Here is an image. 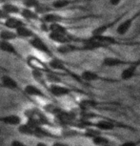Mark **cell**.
I'll return each mask as SVG.
<instances>
[{
    "mask_svg": "<svg viewBox=\"0 0 140 146\" xmlns=\"http://www.w3.org/2000/svg\"><path fill=\"white\" fill-rule=\"evenodd\" d=\"M52 146H72V145H69V144H67V143L61 142V141H54Z\"/></svg>",
    "mask_w": 140,
    "mask_h": 146,
    "instance_id": "cell-32",
    "label": "cell"
},
{
    "mask_svg": "<svg viewBox=\"0 0 140 146\" xmlns=\"http://www.w3.org/2000/svg\"><path fill=\"white\" fill-rule=\"evenodd\" d=\"M25 62L27 63L28 67L31 69V70H36V71H41L43 73H47V72L51 71V69L49 68V66L47 63H45L43 60H41L38 57L32 56V54H29V56H26V58L24 59Z\"/></svg>",
    "mask_w": 140,
    "mask_h": 146,
    "instance_id": "cell-8",
    "label": "cell"
},
{
    "mask_svg": "<svg viewBox=\"0 0 140 146\" xmlns=\"http://www.w3.org/2000/svg\"><path fill=\"white\" fill-rule=\"evenodd\" d=\"M47 90L54 98H63V96H71L75 91H77L73 88L65 86L62 83H51L47 88Z\"/></svg>",
    "mask_w": 140,
    "mask_h": 146,
    "instance_id": "cell-5",
    "label": "cell"
},
{
    "mask_svg": "<svg viewBox=\"0 0 140 146\" xmlns=\"http://www.w3.org/2000/svg\"><path fill=\"white\" fill-rule=\"evenodd\" d=\"M140 145V139L137 140H128L121 143L119 146H139Z\"/></svg>",
    "mask_w": 140,
    "mask_h": 146,
    "instance_id": "cell-28",
    "label": "cell"
},
{
    "mask_svg": "<svg viewBox=\"0 0 140 146\" xmlns=\"http://www.w3.org/2000/svg\"><path fill=\"white\" fill-rule=\"evenodd\" d=\"M29 45L32 47V49H34L35 51L39 52V53L46 54L48 56L53 57V52L50 49V47L47 45V43L44 41L42 38L39 37L38 35H34V37L30 38L28 40Z\"/></svg>",
    "mask_w": 140,
    "mask_h": 146,
    "instance_id": "cell-6",
    "label": "cell"
},
{
    "mask_svg": "<svg viewBox=\"0 0 140 146\" xmlns=\"http://www.w3.org/2000/svg\"><path fill=\"white\" fill-rule=\"evenodd\" d=\"M102 134H103L102 131H100L99 129L93 127V126H92V127H88L85 129V130L82 131V137H87V139H92V137L98 136V135H102Z\"/></svg>",
    "mask_w": 140,
    "mask_h": 146,
    "instance_id": "cell-24",
    "label": "cell"
},
{
    "mask_svg": "<svg viewBox=\"0 0 140 146\" xmlns=\"http://www.w3.org/2000/svg\"><path fill=\"white\" fill-rule=\"evenodd\" d=\"M18 36L16 35L15 31L10 29H3L0 30V40L3 41H13L15 39H17Z\"/></svg>",
    "mask_w": 140,
    "mask_h": 146,
    "instance_id": "cell-21",
    "label": "cell"
},
{
    "mask_svg": "<svg viewBox=\"0 0 140 146\" xmlns=\"http://www.w3.org/2000/svg\"><path fill=\"white\" fill-rule=\"evenodd\" d=\"M122 0H109V4L111 6H114V7H116L121 3Z\"/></svg>",
    "mask_w": 140,
    "mask_h": 146,
    "instance_id": "cell-31",
    "label": "cell"
},
{
    "mask_svg": "<svg viewBox=\"0 0 140 146\" xmlns=\"http://www.w3.org/2000/svg\"><path fill=\"white\" fill-rule=\"evenodd\" d=\"M0 89H4V88H3V85H2L1 82H0Z\"/></svg>",
    "mask_w": 140,
    "mask_h": 146,
    "instance_id": "cell-36",
    "label": "cell"
},
{
    "mask_svg": "<svg viewBox=\"0 0 140 146\" xmlns=\"http://www.w3.org/2000/svg\"><path fill=\"white\" fill-rule=\"evenodd\" d=\"M0 51L3 52V53H5V54H10V56L17 57V58L21 59V60H24L22 54L19 53L17 48H16V47L12 43V41L0 40Z\"/></svg>",
    "mask_w": 140,
    "mask_h": 146,
    "instance_id": "cell-13",
    "label": "cell"
},
{
    "mask_svg": "<svg viewBox=\"0 0 140 146\" xmlns=\"http://www.w3.org/2000/svg\"><path fill=\"white\" fill-rule=\"evenodd\" d=\"M11 146H29L27 145L26 143L22 142L21 140H18V139H13L12 142H11Z\"/></svg>",
    "mask_w": 140,
    "mask_h": 146,
    "instance_id": "cell-29",
    "label": "cell"
},
{
    "mask_svg": "<svg viewBox=\"0 0 140 146\" xmlns=\"http://www.w3.org/2000/svg\"><path fill=\"white\" fill-rule=\"evenodd\" d=\"M0 70H2V71H5V72H7V69L3 68V67H2V66H0Z\"/></svg>",
    "mask_w": 140,
    "mask_h": 146,
    "instance_id": "cell-35",
    "label": "cell"
},
{
    "mask_svg": "<svg viewBox=\"0 0 140 146\" xmlns=\"http://www.w3.org/2000/svg\"><path fill=\"white\" fill-rule=\"evenodd\" d=\"M98 103L96 100H92V98H83L78 102L79 109L81 112H88V111H93L97 108Z\"/></svg>",
    "mask_w": 140,
    "mask_h": 146,
    "instance_id": "cell-18",
    "label": "cell"
},
{
    "mask_svg": "<svg viewBox=\"0 0 140 146\" xmlns=\"http://www.w3.org/2000/svg\"><path fill=\"white\" fill-rule=\"evenodd\" d=\"M51 10L52 9H51L50 7H48L47 5L42 4V3H39V4H38V6L34 9V11L36 12V13L39 16L45 15V13H49V12H51Z\"/></svg>",
    "mask_w": 140,
    "mask_h": 146,
    "instance_id": "cell-26",
    "label": "cell"
},
{
    "mask_svg": "<svg viewBox=\"0 0 140 146\" xmlns=\"http://www.w3.org/2000/svg\"><path fill=\"white\" fill-rule=\"evenodd\" d=\"M39 19L42 23L48 24V25L53 23H62L63 21L68 20V18L64 17V16L60 15L56 13H52V12H49L45 13V15H41Z\"/></svg>",
    "mask_w": 140,
    "mask_h": 146,
    "instance_id": "cell-14",
    "label": "cell"
},
{
    "mask_svg": "<svg viewBox=\"0 0 140 146\" xmlns=\"http://www.w3.org/2000/svg\"><path fill=\"white\" fill-rule=\"evenodd\" d=\"M17 130L21 135L23 136H28L36 137V139H62L61 135L53 134L51 132L47 131L45 127L40 125H37L35 123L32 122V121L27 120L26 123H21L17 126Z\"/></svg>",
    "mask_w": 140,
    "mask_h": 146,
    "instance_id": "cell-1",
    "label": "cell"
},
{
    "mask_svg": "<svg viewBox=\"0 0 140 146\" xmlns=\"http://www.w3.org/2000/svg\"><path fill=\"white\" fill-rule=\"evenodd\" d=\"M104 146H114V145H112L111 143H110V144H107V145H104Z\"/></svg>",
    "mask_w": 140,
    "mask_h": 146,
    "instance_id": "cell-37",
    "label": "cell"
},
{
    "mask_svg": "<svg viewBox=\"0 0 140 146\" xmlns=\"http://www.w3.org/2000/svg\"><path fill=\"white\" fill-rule=\"evenodd\" d=\"M2 9H3L7 13H9L10 15H16L20 13L21 9L18 6H16L15 4H13V2H7L2 5Z\"/></svg>",
    "mask_w": 140,
    "mask_h": 146,
    "instance_id": "cell-23",
    "label": "cell"
},
{
    "mask_svg": "<svg viewBox=\"0 0 140 146\" xmlns=\"http://www.w3.org/2000/svg\"><path fill=\"white\" fill-rule=\"evenodd\" d=\"M9 16H10L9 13H7L2 8H0V20H5Z\"/></svg>",
    "mask_w": 140,
    "mask_h": 146,
    "instance_id": "cell-30",
    "label": "cell"
},
{
    "mask_svg": "<svg viewBox=\"0 0 140 146\" xmlns=\"http://www.w3.org/2000/svg\"><path fill=\"white\" fill-rule=\"evenodd\" d=\"M79 76H80L82 80L88 85H90V82H94V81H103V82H108V83H116V82L120 81L119 79H116V78L103 76L99 75L98 73H96V72H93L90 70L82 71Z\"/></svg>",
    "mask_w": 140,
    "mask_h": 146,
    "instance_id": "cell-3",
    "label": "cell"
},
{
    "mask_svg": "<svg viewBox=\"0 0 140 146\" xmlns=\"http://www.w3.org/2000/svg\"><path fill=\"white\" fill-rule=\"evenodd\" d=\"M133 62V60H127L122 57H115V56H107L103 58L101 65L107 68H115L120 66H128Z\"/></svg>",
    "mask_w": 140,
    "mask_h": 146,
    "instance_id": "cell-11",
    "label": "cell"
},
{
    "mask_svg": "<svg viewBox=\"0 0 140 146\" xmlns=\"http://www.w3.org/2000/svg\"><path fill=\"white\" fill-rule=\"evenodd\" d=\"M0 123L9 126H18L22 123V117L15 114L0 115Z\"/></svg>",
    "mask_w": 140,
    "mask_h": 146,
    "instance_id": "cell-16",
    "label": "cell"
},
{
    "mask_svg": "<svg viewBox=\"0 0 140 146\" xmlns=\"http://www.w3.org/2000/svg\"><path fill=\"white\" fill-rule=\"evenodd\" d=\"M40 2L38 1V0H23L22 1V4H23L24 8H29V9H35L38 4H39Z\"/></svg>",
    "mask_w": 140,
    "mask_h": 146,
    "instance_id": "cell-27",
    "label": "cell"
},
{
    "mask_svg": "<svg viewBox=\"0 0 140 146\" xmlns=\"http://www.w3.org/2000/svg\"><path fill=\"white\" fill-rule=\"evenodd\" d=\"M0 82L3 85V88L4 89H7V90H11V91H13V92H18V93H21L22 95H24L26 96L25 93H24V90L22 88L17 81L15 80L13 76H11L9 75H3L0 78Z\"/></svg>",
    "mask_w": 140,
    "mask_h": 146,
    "instance_id": "cell-9",
    "label": "cell"
},
{
    "mask_svg": "<svg viewBox=\"0 0 140 146\" xmlns=\"http://www.w3.org/2000/svg\"><path fill=\"white\" fill-rule=\"evenodd\" d=\"M24 93L26 95V98L32 101V96H35V98H40L43 100H50L48 96L40 89L39 87L34 84H27L25 87L23 88Z\"/></svg>",
    "mask_w": 140,
    "mask_h": 146,
    "instance_id": "cell-12",
    "label": "cell"
},
{
    "mask_svg": "<svg viewBox=\"0 0 140 146\" xmlns=\"http://www.w3.org/2000/svg\"><path fill=\"white\" fill-rule=\"evenodd\" d=\"M3 25L6 27L7 29L15 31L16 29L21 27L22 25H25V22H24V20L22 18H19L15 15H10L9 17H7L4 20Z\"/></svg>",
    "mask_w": 140,
    "mask_h": 146,
    "instance_id": "cell-15",
    "label": "cell"
},
{
    "mask_svg": "<svg viewBox=\"0 0 140 146\" xmlns=\"http://www.w3.org/2000/svg\"><path fill=\"white\" fill-rule=\"evenodd\" d=\"M11 2H22L23 0H9Z\"/></svg>",
    "mask_w": 140,
    "mask_h": 146,
    "instance_id": "cell-34",
    "label": "cell"
},
{
    "mask_svg": "<svg viewBox=\"0 0 140 146\" xmlns=\"http://www.w3.org/2000/svg\"><path fill=\"white\" fill-rule=\"evenodd\" d=\"M20 16L22 19L27 21H32V20H39L40 16L37 15L36 12L34 9H29V8H23L20 11Z\"/></svg>",
    "mask_w": 140,
    "mask_h": 146,
    "instance_id": "cell-20",
    "label": "cell"
},
{
    "mask_svg": "<svg viewBox=\"0 0 140 146\" xmlns=\"http://www.w3.org/2000/svg\"><path fill=\"white\" fill-rule=\"evenodd\" d=\"M56 51L60 54H69L72 53H75V52H82L81 47L73 44V42L58 45V47L56 48Z\"/></svg>",
    "mask_w": 140,
    "mask_h": 146,
    "instance_id": "cell-17",
    "label": "cell"
},
{
    "mask_svg": "<svg viewBox=\"0 0 140 146\" xmlns=\"http://www.w3.org/2000/svg\"><path fill=\"white\" fill-rule=\"evenodd\" d=\"M140 67V57L138 59L133 60V62L130 65L126 66L125 69H123L121 72V75H120V78L121 80L128 81L133 78L136 75L137 70Z\"/></svg>",
    "mask_w": 140,
    "mask_h": 146,
    "instance_id": "cell-10",
    "label": "cell"
},
{
    "mask_svg": "<svg viewBox=\"0 0 140 146\" xmlns=\"http://www.w3.org/2000/svg\"><path fill=\"white\" fill-rule=\"evenodd\" d=\"M15 33L17 35L18 38H22V39H27L29 40L30 38L34 37V35H36L35 32H34L31 28H29L28 26L25 25H22L21 27H19L15 30Z\"/></svg>",
    "mask_w": 140,
    "mask_h": 146,
    "instance_id": "cell-19",
    "label": "cell"
},
{
    "mask_svg": "<svg viewBox=\"0 0 140 146\" xmlns=\"http://www.w3.org/2000/svg\"><path fill=\"white\" fill-rule=\"evenodd\" d=\"M139 17H140V10H138L137 12H135L133 15L130 16V17L122 19V20L120 21V23L117 24L116 34L118 35H120V36H123V35H125L131 30L133 22L135 21L137 18H139Z\"/></svg>",
    "mask_w": 140,
    "mask_h": 146,
    "instance_id": "cell-7",
    "label": "cell"
},
{
    "mask_svg": "<svg viewBox=\"0 0 140 146\" xmlns=\"http://www.w3.org/2000/svg\"><path fill=\"white\" fill-rule=\"evenodd\" d=\"M25 115L27 117V120L32 121V122L35 123L37 125L40 126H49V127H54V123L49 119L48 117L45 115V113L41 111L38 108H30L26 110Z\"/></svg>",
    "mask_w": 140,
    "mask_h": 146,
    "instance_id": "cell-2",
    "label": "cell"
},
{
    "mask_svg": "<svg viewBox=\"0 0 140 146\" xmlns=\"http://www.w3.org/2000/svg\"><path fill=\"white\" fill-rule=\"evenodd\" d=\"M75 2H77V0H53L52 2V9L63 10Z\"/></svg>",
    "mask_w": 140,
    "mask_h": 146,
    "instance_id": "cell-22",
    "label": "cell"
},
{
    "mask_svg": "<svg viewBox=\"0 0 140 146\" xmlns=\"http://www.w3.org/2000/svg\"><path fill=\"white\" fill-rule=\"evenodd\" d=\"M128 13H129V11H125L124 13H122L121 15H119L118 16H117L116 18L112 19V20H110V21L107 22V23H104V24H102V25H100L98 27H95V28L92 31V33H90V35H99L106 34L110 29H112V27L116 26L117 24L120 23V21L125 18V16L127 15Z\"/></svg>",
    "mask_w": 140,
    "mask_h": 146,
    "instance_id": "cell-4",
    "label": "cell"
},
{
    "mask_svg": "<svg viewBox=\"0 0 140 146\" xmlns=\"http://www.w3.org/2000/svg\"><path fill=\"white\" fill-rule=\"evenodd\" d=\"M92 142L94 146H104V145L110 144L111 140H110V139H108V137H104L102 134V135H98V136L92 137Z\"/></svg>",
    "mask_w": 140,
    "mask_h": 146,
    "instance_id": "cell-25",
    "label": "cell"
},
{
    "mask_svg": "<svg viewBox=\"0 0 140 146\" xmlns=\"http://www.w3.org/2000/svg\"><path fill=\"white\" fill-rule=\"evenodd\" d=\"M35 146H50V145L47 144V143H45V142H43V141H38Z\"/></svg>",
    "mask_w": 140,
    "mask_h": 146,
    "instance_id": "cell-33",
    "label": "cell"
}]
</instances>
